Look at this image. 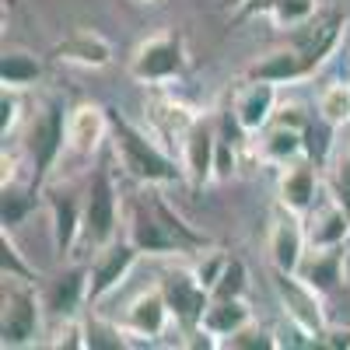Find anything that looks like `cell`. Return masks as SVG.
Instances as JSON below:
<instances>
[{
  "mask_svg": "<svg viewBox=\"0 0 350 350\" xmlns=\"http://www.w3.org/2000/svg\"><path fill=\"white\" fill-rule=\"evenodd\" d=\"M161 186H140L123 211L126 239L140 249V256L168 259V256H200L211 249V235L196 231L172 203L158 193Z\"/></svg>",
  "mask_w": 350,
  "mask_h": 350,
  "instance_id": "1",
  "label": "cell"
},
{
  "mask_svg": "<svg viewBox=\"0 0 350 350\" xmlns=\"http://www.w3.org/2000/svg\"><path fill=\"white\" fill-rule=\"evenodd\" d=\"M109 144H112L116 165H123L126 179H133L137 186H179V183H186L183 161L148 126H137L120 109H109Z\"/></svg>",
  "mask_w": 350,
  "mask_h": 350,
  "instance_id": "2",
  "label": "cell"
},
{
  "mask_svg": "<svg viewBox=\"0 0 350 350\" xmlns=\"http://www.w3.org/2000/svg\"><path fill=\"white\" fill-rule=\"evenodd\" d=\"M116 154L112 144H105V151L95 158V165L84 175V224H81V245L77 252H98L112 239H120L123 224V196L120 183H116Z\"/></svg>",
  "mask_w": 350,
  "mask_h": 350,
  "instance_id": "3",
  "label": "cell"
},
{
  "mask_svg": "<svg viewBox=\"0 0 350 350\" xmlns=\"http://www.w3.org/2000/svg\"><path fill=\"white\" fill-rule=\"evenodd\" d=\"M67 120H70V105L64 95H46L36 112L28 116L25 126V154H28V175L39 189L60 172L67 158Z\"/></svg>",
  "mask_w": 350,
  "mask_h": 350,
  "instance_id": "4",
  "label": "cell"
},
{
  "mask_svg": "<svg viewBox=\"0 0 350 350\" xmlns=\"http://www.w3.org/2000/svg\"><path fill=\"white\" fill-rule=\"evenodd\" d=\"M46 301L42 287L25 277H4L0 284V347L4 350H21L46 343Z\"/></svg>",
  "mask_w": 350,
  "mask_h": 350,
  "instance_id": "5",
  "label": "cell"
},
{
  "mask_svg": "<svg viewBox=\"0 0 350 350\" xmlns=\"http://www.w3.org/2000/svg\"><path fill=\"white\" fill-rule=\"evenodd\" d=\"M126 74L144 88H165L189 74V46L179 28H165L133 46Z\"/></svg>",
  "mask_w": 350,
  "mask_h": 350,
  "instance_id": "6",
  "label": "cell"
},
{
  "mask_svg": "<svg viewBox=\"0 0 350 350\" xmlns=\"http://www.w3.org/2000/svg\"><path fill=\"white\" fill-rule=\"evenodd\" d=\"M42 203L49 207V239H53V256L67 262L77 245H81V224H84V183L74 175L56 172L42 189Z\"/></svg>",
  "mask_w": 350,
  "mask_h": 350,
  "instance_id": "7",
  "label": "cell"
},
{
  "mask_svg": "<svg viewBox=\"0 0 350 350\" xmlns=\"http://www.w3.org/2000/svg\"><path fill=\"white\" fill-rule=\"evenodd\" d=\"M308 109L298 105V102H280L277 116L256 133L252 140V151L262 165L270 168H280L287 161H295L305 154V123H308Z\"/></svg>",
  "mask_w": 350,
  "mask_h": 350,
  "instance_id": "8",
  "label": "cell"
},
{
  "mask_svg": "<svg viewBox=\"0 0 350 350\" xmlns=\"http://www.w3.org/2000/svg\"><path fill=\"white\" fill-rule=\"evenodd\" d=\"M137 259H144V256L126 235L112 239L109 245L92 252V259H88V308H98L112 291H120L123 280L133 273Z\"/></svg>",
  "mask_w": 350,
  "mask_h": 350,
  "instance_id": "9",
  "label": "cell"
},
{
  "mask_svg": "<svg viewBox=\"0 0 350 350\" xmlns=\"http://www.w3.org/2000/svg\"><path fill=\"white\" fill-rule=\"evenodd\" d=\"M161 291H165V301L172 312V323L179 333H189L203 323V312L211 305V291L196 277L193 267H168L158 277Z\"/></svg>",
  "mask_w": 350,
  "mask_h": 350,
  "instance_id": "10",
  "label": "cell"
},
{
  "mask_svg": "<svg viewBox=\"0 0 350 350\" xmlns=\"http://www.w3.org/2000/svg\"><path fill=\"white\" fill-rule=\"evenodd\" d=\"M273 291H277V301L284 308V319L295 323L298 329H305L315 347H319V336L329 329V319H326V298L312 291L298 273H284V270H273Z\"/></svg>",
  "mask_w": 350,
  "mask_h": 350,
  "instance_id": "11",
  "label": "cell"
},
{
  "mask_svg": "<svg viewBox=\"0 0 350 350\" xmlns=\"http://www.w3.org/2000/svg\"><path fill=\"white\" fill-rule=\"evenodd\" d=\"M343 36H347V14L340 8H319L305 25H298L295 32H287V42L295 46L308 60V67L319 74L323 64L340 49Z\"/></svg>",
  "mask_w": 350,
  "mask_h": 350,
  "instance_id": "12",
  "label": "cell"
},
{
  "mask_svg": "<svg viewBox=\"0 0 350 350\" xmlns=\"http://www.w3.org/2000/svg\"><path fill=\"white\" fill-rule=\"evenodd\" d=\"M120 326L126 329L130 343H140V347H154L168 326H172V312H168V301H165V291L161 284H151L148 291H140L137 298L126 301L123 315H120Z\"/></svg>",
  "mask_w": 350,
  "mask_h": 350,
  "instance_id": "13",
  "label": "cell"
},
{
  "mask_svg": "<svg viewBox=\"0 0 350 350\" xmlns=\"http://www.w3.org/2000/svg\"><path fill=\"white\" fill-rule=\"evenodd\" d=\"M109 144V105L98 102H77L70 105L67 120V158L88 165L95 161Z\"/></svg>",
  "mask_w": 350,
  "mask_h": 350,
  "instance_id": "14",
  "label": "cell"
},
{
  "mask_svg": "<svg viewBox=\"0 0 350 350\" xmlns=\"http://www.w3.org/2000/svg\"><path fill=\"white\" fill-rule=\"evenodd\" d=\"M179 158L186 168V183L193 189L217 183V116L214 112H200V120L193 123Z\"/></svg>",
  "mask_w": 350,
  "mask_h": 350,
  "instance_id": "15",
  "label": "cell"
},
{
  "mask_svg": "<svg viewBox=\"0 0 350 350\" xmlns=\"http://www.w3.org/2000/svg\"><path fill=\"white\" fill-rule=\"evenodd\" d=\"M267 252H270V262L273 270H284V273H298L301 259L308 252V231H305V217L287 211V207H273L270 214V231H267Z\"/></svg>",
  "mask_w": 350,
  "mask_h": 350,
  "instance_id": "16",
  "label": "cell"
},
{
  "mask_svg": "<svg viewBox=\"0 0 350 350\" xmlns=\"http://www.w3.org/2000/svg\"><path fill=\"white\" fill-rule=\"evenodd\" d=\"M196 120H200V112H196L189 102L161 92V88H158V92L151 95V102H148V130L165 144L175 158L183 154V144H186V137H189V130H193ZM179 161H183V158H179Z\"/></svg>",
  "mask_w": 350,
  "mask_h": 350,
  "instance_id": "17",
  "label": "cell"
},
{
  "mask_svg": "<svg viewBox=\"0 0 350 350\" xmlns=\"http://www.w3.org/2000/svg\"><path fill=\"white\" fill-rule=\"evenodd\" d=\"M305 231H308V249H329V245H347L350 239V207L340 200L333 186L319 193L312 211L305 214Z\"/></svg>",
  "mask_w": 350,
  "mask_h": 350,
  "instance_id": "18",
  "label": "cell"
},
{
  "mask_svg": "<svg viewBox=\"0 0 350 350\" xmlns=\"http://www.w3.org/2000/svg\"><path fill=\"white\" fill-rule=\"evenodd\" d=\"M323 189L326 186L319 183V165L308 154L277 168V203L287 207V211H295V214H301V217L312 211V203L319 200Z\"/></svg>",
  "mask_w": 350,
  "mask_h": 350,
  "instance_id": "19",
  "label": "cell"
},
{
  "mask_svg": "<svg viewBox=\"0 0 350 350\" xmlns=\"http://www.w3.org/2000/svg\"><path fill=\"white\" fill-rule=\"evenodd\" d=\"M228 98H231V109H235L239 123L245 126V133L256 137L277 116V109H280V84L259 81V77H245Z\"/></svg>",
  "mask_w": 350,
  "mask_h": 350,
  "instance_id": "20",
  "label": "cell"
},
{
  "mask_svg": "<svg viewBox=\"0 0 350 350\" xmlns=\"http://www.w3.org/2000/svg\"><path fill=\"white\" fill-rule=\"evenodd\" d=\"M53 60L60 64H70V67H81V70H105L112 60H116V49L112 42L98 32V28H74V32H67L60 42L53 46Z\"/></svg>",
  "mask_w": 350,
  "mask_h": 350,
  "instance_id": "21",
  "label": "cell"
},
{
  "mask_svg": "<svg viewBox=\"0 0 350 350\" xmlns=\"http://www.w3.org/2000/svg\"><path fill=\"white\" fill-rule=\"evenodd\" d=\"M42 301L49 319H67V315H84L88 312V262H70L46 280Z\"/></svg>",
  "mask_w": 350,
  "mask_h": 350,
  "instance_id": "22",
  "label": "cell"
},
{
  "mask_svg": "<svg viewBox=\"0 0 350 350\" xmlns=\"http://www.w3.org/2000/svg\"><path fill=\"white\" fill-rule=\"evenodd\" d=\"M245 77H259V81H273V84H298V81H308L315 77V70L308 67V60L295 49V46H277L270 53H262L259 60H252L245 67Z\"/></svg>",
  "mask_w": 350,
  "mask_h": 350,
  "instance_id": "23",
  "label": "cell"
},
{
  "mask_svg": "<svg viewBox=\"0 0 350 350\" xmlns=\"http://www.w3.org/2000/svg\"><path fill=\"white\" fill-rule=\"evenodd\" d=\"M343 259H347V245H329V249H308L301 267H298V277L319 291L323 298H329L333 291L340 287L343 280Z\"/></svg>",
  "mask_w": 350,
  "mask_h": 350,
  "instance_id": "24",
  "label": "cell"
},
{
  "mask_svg": "<svg viewBox=\"0 0 350 350\" xmlns=\"http://www.w3.org/2000/svg\"><path fill=\"white\" fill-rule=\"evenodd\" d=\"M42 203V189L32 183V175H14V179H4L0 183V221L4 228H18L28 214Z\"/></svg>",
  "mask_w": 350,
  "mask_h": 350,
  "instance_id": "25",
  "label": "cell"
},
{
  "mask_svg": "<svg viewBox=\"0 0 350 350\" xmlns=\"http://www.w3.org/2000/svg\"><path fill=\"white\" fill-rule=\"evenodd\" d=\"M249 323H252L249 298H211V305H207V312H203V323L200 326L207 329V333H214L221 340V347H224L228 336H235Z\"/></svg>",
  "mask_w": 350,
  "mask_h": 350,
  "instance_id": "26",
  "label": "cell"
},
{
  "mask_svg": "<svg viewBox=\"0 0 350 350\" xmlns=\"http://www.w3.org/2000/svg\"><path fill=\"white\" fill-rule=\"evenodd\" d=\"M315 11H319V0H252L245 11H239V18L267 14L273 28H280V32H295V28L305 25Z\"/></svg>",
  "mask_w": 350,
  "mask_h": 350,
  "instance_id": "27",
  "label": "cell"
},
{
  "mask_svg": "<svg viewBox=\"0 0 350 350\" xmlns=\"http://www.w3.org/2000/svg\"><path fill=\"white\" fill-rule=\"evenodd\" d=\"M46 77V64L42 56L28 53V49H4L0 56V84L4 88H18V92H28Z\"/></svg>",
  "mask_w": 350,
  "mask_h": 350,
  "instance_id": "28",
  "label": "cell"
},
{
  "mask_svg": "<svg viewBox=\"0 0 350 350\" xmlns=\"http://www.w3.org/2000/svg\"><path fill=\"white\" fill-rule=\"evenodd\" d=\"M315 112L336 130L350 126V81H329L319 88L315 95Z\"/></svg>",
  "mask_w": 350,
  "mask_h": 350,
  "instance_id": "29",
  "label": "cell"
},
{
  "mask_svg": "<svg viewBox=\"0 0 350 350\" xmlns=\"http://www.w3.org/2000/svg\"><path fill=\"white\" fill-rule=\"evenodd\" d=\"M84 340H88V350H123V347H133L126 329L120 326V319H102V315H92V308H88L84 315Z\"/></svg>",
  "mask_w": 350,
  "mask_h": 350,
  "instance_id": "30",
  "label": "cell"
},
{
  "mask_svg": "<svg viewBox=\"0 0 350 350\" xmlns=\"http://www.w3.org/2000/svg\"><path fill=\"white\" fill-rule=\"evenodd\" d=\"M211 298H249V267L242 256L228 252L217 280L211 284Z\"/></svg>",
  "mask_w": 350,
  "mask_h": 350,
  "instance_id": "31",
  "label": "cell"
},
{
  "mask_svg": "<svg viewBox=\"0 0 350 350\" xmlns=\"http://www.w3.org/2000/svg\"><path fill=\"white\" fill-rule=\"evenodd\" d=\"M333 137H336V126L326 123L323 116H319L312 109L308 116V123H305V154L319 165V168H326L329 165V154H333Z\"/></svg>",
  "mask_w": 350,
  "mask_h": 350,
  "instance_id": "32",
  "label": "cell"
},
{
  "mask_svg": "<svg viewBox=\"0 0 350 350\" xmlns=\"http://www.w3.org/2000/svg\"><path fill=\"white\" fill-rule=\"evenodd\" d=\"M0 273L4 277H25V280H42V273L32 267V262L25 259V252L18 249L14 235H11V228L0 231Z\"/></svg>",
  "mask_w": 350,
  "mask_h": 350,
  "instance_id": "33",
  "label": "cell"
},
{
  "mask_svg": "<svg viewBox=\"0 0 350 350\" xmlns=\"http://www.w3.org/2000/svg\"><path fill=\"white\" fill-rule=\"evenodd\" d=\"M46 347H77V350H88V340H84V315H67V319H49L46 326Z\"/></svg>",
  "mask_w": 350,
  "mask_h": 350,
  "instance_id": "34",
  "label": "cell"
},
{
  "mask_svg": "<svg viewBox=\"0 0 350 350\" xmlns=\"http://www.w3.org/2000/svg\"><path fill=\"white\" fill-rule=\"evenodd\" d=\"M224 347H235V350H273V347H280V340H277V329L259 326L252 319V323L242 326L235 336H228Z\"/></svg>",
  "mask_w": 350,
  "mask_h": 350,
  "instance_id": "35",
  "label": "cell"
},
{
  "mask_svg": "<svg viewBox=\"0 0 350 350\" xmlns=\"http://www.w3.org/2000/svg\"><path fill=\"white\" fill-rule=\"evenodd\" d=\"M0 137H4V144L14 137L18 123H21V92L18 88H4V95H0Z\"/></svg>",
  "mask_w": 350,
  "mask_h": 350,
  "instance_id": "36",
  "label": "cell"
},
{
  "mask_svg": "<svg viewBox=\"0 0 350 350\" xmlns=\"http://www.w3.org/2000/svg\"><path fill=\"white\" fill-rule=\"evenodd\" d=\"M319 347H350V329H326L319 336Z\"/></svg>",
  "mask_w": 350,
  "mask_h": 350,
  "instance_id": "37",
  "label": "cell"
},
{
  "mask_svg": "<svg viewBox=\"0 0 350 350\" xmlns=\"http://www.w3.org/2000/svg\"><path fill=\"white\" fill-rule=\"evenodd\" d=\"M333 186H350V151L340 158L336 165V175H333Z\"/></svg>",
  "mask_w": 350,
  "mask_h": 350,
  "instance_id": "38",
  "label": "cell"
},
{
  "mask_svg": "<svg viewBox=\"0 0 350 350\" xmlns=\"http://www.w3.org/2000/svg\"><path fill=\"white\" fill-rule=\"evenodd\" d=\"M329 186H333V183H329ZM333 189L340 193V200H343V203H347V207H350V186H333Z\"/></svg>",
  "mask_w": 350,
  "mask_h": 350,
  "instance_id": "39",
  "label": "cell"
},
{
  "mask_svg": "<svg viewBox=\"0 0 350 350\" xmlns=\"http://www.w3.org/2000/svg\"><path fill=\"white\" fill-rule=\"evenodd\" d=\"M231 4H235V8H239V11H245V8H249V4H252V0H231Z\"/></svg>",
  "mask_w": 350,
  "mask_h": 350,
  "instance_id": "40",
  "label": "cell"
},
{
  "mask_svg": "<svg viewBox=\"0 0 350 350\" xmlns=\"http://www.w3.org/2000/svg\"><path fill=\"white\" fill-rule=\"evenodd\" d=\"M133 4H158V0H133Z\"/></svg>",
  "mask_w": 350,
  "mask_h": 350,
  "instance_id": "41",
  "label": "cell"
}]
</instances>
